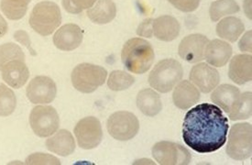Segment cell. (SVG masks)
Instances as JSON below:
<instances>
[{
  "label": "cell",
  "mask_w": 252,
  "mask_h": 165,
  "mask_svg": "<svg viewBox=\"0 0 252 165\" xmlns=\"http://www.w3.org/2000/svg\"><path fill=\"white\" fill-rule=\"evenodd\" d=\"M228 129V120L222 109L204 103L186 113L183 139L194 152L211 153L225 145Z\"/></svg>",
  "instance_id": "6da1fadb"
},
{
  "label": "cell",
  "mask_w": 252,
  "mask_h": 165,
  "mask_svg": "<svg viewBox=\"0 0 252 165\" xmlns=\"http://www.w3.org/2000/svg\"><path fill=\"white\" fill-rule=\"evenodd\" d=\"M155 53L151 42L142 38H133L124 44L121 59L130 73L142 74L151 69Z\"/></svg>",
  "instance_id": "7a4b0ae2"
},
{
  "label": "cell",
  "mask_w": 252,
  "mask_h": 165,
  "mask_svg": "<svg viewBox=\"0 0 252 165\" xmlns=\"http://www.w3.org/2000/svg\"><path fill=\"white\" fill-rule=\"evenodd\" d=\"M29 22L35 33L41 36H49L62 23L60 7L52 1L40 2L34 6Z\"/></svg>",
  "instance_id": "3957f363"
},
{
  "label": "cell",
  "mask_w": 252,
  "mask_h": 165,
  "mask_svg": "<svg viewBox=\"0 0 252 165\" xmlns=\"http://www.w3.org/2000/svg\"><path fill=\"white\" fill-rule=\"evenodd\" d=\"M184 75L183 66L178 61L164 59L154 66L149 76V83L160 93L172 91Z\"/></svg>",
  "instance_id": "277c9868"
},
{
  "label": "cell",
  "mask_w": 252,
  "mask_h": 165,
  "mask_svg": "<svg viewBox=\"0 0 252 165\" xmlns=\"http://www.w3.org/2000/svg\"><path fill=\"white\" fill-rule=\"evenodd\" d=\"M107 77V72L102 66L91 64H81L72 72L71 79L73 87L81 93L90 94L103 86Z\"/></svg>",
  "instance_id": "5b68a950"
},
{
  "label": "cell",
  "mask_w": 252,
  "mask_h": 165,
  "mask_svg": "<svg viewBox=\"0 0 252 165\" xmlns=\"http://www.w3.org/2000/svg\"><path fill=\"white\" fill-rule=\"evenodd\" d=\"M226 153L230 158L237 161L252 157V124L238 123L232 126L228 134Z\"/></svg>",
  "instance_id": "8992f818"
},
{
  "label": "cell",
  "mask_w": 252,
  "mask_h": 165,
  "mask_svg": "<svg viewBox=\"0 0 252 165\" xmlns=\"http://www.w3.org/2000/svg\"><path fill=\"white\" fill-rule=\"evenodd\" d=\"M30 125L38 137L46 138L58 131L60 118L53 106H37L30 115Z\"/></svg>",
  "instance_id": "52a82bcc"
},
{
  "label": "cell",
  "mask_w": 252,
  "mask_h": 165,
  "mask_svg": "<svg viewBox=\"0 0 252 165\" xmlns=\"http://www.w3.org/2000/svg\"><path fill=\"white\" fill-rule=\"evenodd\" d=\"M106 127L112 138L120 141H126L132 139L138 134L139 119L131 112L119 111L109 117Z\"/></svg>",
  "instance_id": "ba28073f"
},
{
  "label": "cell",
  "mask_w": 252,
  "mask_h": 165,
  "mask_svg": "<svg viewBox=\"0 0 252 165\" xmlns=\"http://www.w3.org/2000/svg\"><path fill=\"white\" fill-rule=\"evenodd\" d=\"M153 156L159 165H186L191 163L192 155L182 145L171 141H159L153 148Z\"/></svg>",
  "instance_id": "9c48e42d"
},
{
  "label": "cell",
  "mask_w": 252,
  "mask_h": 165,
  "mask_svg": "<svg viewBox=\"0 0 252 165\" xmlns=\"http://www.w3.org/2000/svg\"><path fill=\"white\" fill-rule=\"evenodd\" d=\"M74 135L82 149L92 150L96 148L103 139V131L99 120L94 117L81 119L74 128Z\"/></svg>",
  "instance_id": "30bf717a"
},
{
  "label": "cell",
  "mask_w": 252,
  "mask_h": 165,
  "mask_svg": "<svg viewBox=\"0 0 252 165\" xmlns=\"http://www.w3.org/2000/svg\"><path fill=\"white\" fill-rule=\"evenodd\" d=\"M26 94L32 104H49L56 98L57 87L52 78L40 75L30 82Z\"/></svg>",
  "instance_id": "8fae6325"
},
{
  "label": "cell",
  "mask_w": 252,
  "mask_h": 165,
  "mask_svg": "<svg viewBox=\"0 0 252 165\" xmlns=\"http://www.w3.org/2000/svg\"><path fill=\"white\" fill-rule=\"evenodd\" d=\"M208 38L203 34H191L185 37L180 43V57L190 64H196L205 59V51Z\"/></svg>",
  "instance_id": "7c38bea8"
},
{
  "label": "cell",
  "mask_w": 252,
  "mask_h": 165,
  "mask_svg": "<svg viewBox=\"0 0 252 165\" xmlns=\"http://www.w3.org/2000/svg\"><path fill=\"white\" fill-rule=\"evenodd\" d=\"M189 77L192 84L205 94L213 91L220 82L219 71L206 63L193 66Z\"/></svg>",
  "instance_id": "4fadbf2b"
},
{
  "label": "cell",
  "mask_w": 252,
  "mask_h": 165,
  "mask_svg": "<svg viewBox=\"0 0 252 165\" xmlns=\"http://www.w3.org/2000/svg\"><path fill=\"white\" fill-rule=\"evenodd\" d=\"M84 33L76 24H65L55 33L53 43L57 49L64 52H71L82 44Z\"/></svg>",
  "instance_id": "5bb4252c"
},
{
  "label": "cell",
  "mask_w": 252,
  "mask_h": 165,
  "mask_svg": "<svg viewBox=\"0 0 252 165\" xmlns=\"http://www.w3.org/2000/svg\"><path fill=\"white\" fill-rule=\"evenodd\" d=\"M240 99L241 93L239 88L227 84L216 87L211 95L213 103H215L228 115L232 114L237 109Z\"/></svg>",
  "instance_id": "9a60e30c"
},
{
  "label": "cell",
  "mask_w": 252,
  "mask_h": 165,
  "mask_svg": "<svg viewBox=\"0 0 252 165\" xmlns=\"http://www.w3.org/2000/svg\"><path fill=\"white\" fill-rule=\"evenodd\" d=\"M2 73V78L7 86L20 89L25 86L30 78V70L23 61H12L7 63L0 71Z\"/></svg>",
  "instance_id": "2e32d148"
},
{
  "label": "cell",
  "mask_w": 252,
  "mask_h": 165,
  "mask_svg": "<svg viewBox=\"0 0 252 165\" xmlns=\"http://www.w3.org/2000/svg\"><path fill=\"white\" fill-rule=\"evenodd\" d=\"M252 54H238L234 56L228 69V76L237 85L242 86L252 79Z\"/></svg>",
  "instance_id": "e0dca14e"
},
{
  "label": "cell",
  "mask_w": 252,
  "mask_h": 165,
  "mask_svg": "<svg viewBox=\"0 0 252 165\" xmlns=\"http://www.w3.org/2000/svg\"><path fill=\"white\" fill-rule=\"evenodd\" d=\"M174 88L173 103L180 109H189L198 103L200 91L190 81H180Z\"/></svg>",
  "instance_id": "ac0fdd59"
},
{
  "label": "cell",
  "mask_w": 252,
  "mask_h": 165,
  "mask_svg": "<svg viewBox=\"0 0 252 165\" xmlns=\"http://www.w3.org/2000/svg\"><path fill=\"white\" fill-rule=\"evenodd\" d=\"M232 47L224 40H213L207 43L205 51V58L208 65L216 67H223L232 56Z\"/></svg>",
  "instance_id": "d6986e66"
},
{
  "label": "cell",
  "mask_w": 252,
  "mask_h": 165,
  "mask_svg": "<svg viewBox=\"0 0 252 165\" xmlns=\"http://www.w3.org/2000/svg\"><path fill=\"white\" fill-rule=\"evenodd\" d=\"M181 25L179 21L169 15L160 16L153 20V36L162 41H172L179 36Z\"/></svg>",
  "instance_id": "ffe728a7"
},
{
  "label": "cell",
  "mask_w": 252,
  "mask_h": 165,
  "mask_svg": "<svg viewBox=\"0 0 252 165\" xmlns=\"http://www.w3.org/2000/svg\"><path fill=\"white\" fill-rule=\"evenodd\" d=\"M46 147L50 152L66 157L75 151V141L71 132L61 130L47 139Z\"/></svg>",
  "instance_id": "44dd1931"
},
{
  "label": "cell",
  "mask_w": 252,
  "mask_h": 165,
  "mask_svg": "<svg viewBox=\"0 0 252 165\" xmlns=\"http://www.w3.org/2000/svg\"><path fill=\"white\" fill-rule=\"evenodd\" d=\"M87 15L95 24H107L116 18L117 6L112 0H96L93 6L87 9Z\"/></svg>",
  "instance_id": "7402d4cb"
},
{
  "label": "cell",
  "mask_w": 252,
  "mask_h": 165,
  "mask_svg": "<svg viewBox=\"0 0 252 165\" xmlns=\"http://www.w3.org/2000/svg\"><path fill=\"white\" fill-rule=\"evenodd\" d=\"M137 106L139 110L148 117H154L162 109V103L159 94L152 88L142 89L138 94Z\"/></svg>",
  "instance_id": "603a6c76"
},
{
  "label": "cell",
  "mask_w": 252,
  "mask_h": 165,
  "mask_svg": "<svg viewBox=\"0 0 252 165\" xmlns=\"http://www.w3.org/2000/svg\"><path fill=\"white\" fill-rule=\"evenodd\" d=\"M245 31V25L242 20L236 17H226L220 20L217 25V33L223 40L229 42L237 41Z\"/></svg>",
  "instance_id": "cb8c5ba5"
},
{
  "label": "cell",
  "mask_w": 252,
  "mask_h": 165,
  "mask_svg": "<svg viewBox=\"0 0 252 165\" xmlns=\"http://www.w3.org/2000/svg\"><path fill=\"white\" fill-rule=\"evenodd\" d=\"M31 2L32 0H1L0 8L8 20H19L26 15Z\"/></svg>",
  "instance_id": "d4e9b609"
},
{
  "label": "cell",
  "mask_w": 252,
  "mask_h": 165,
  "mask_svg": "<svg viewBox=\"0 0 252 165\" xmlns=\"http://www.w3.org/2000/svg\"><path fill=\"white\" fill-rule=\"evenodd\" d=\"M239 9V4L235 0H217L211 4L209 15L211 20L217 22L228 15L238 13Z\"/></svg>",
  "instance_id": "484cf974"
},
{
  "label": "cell",
  "mask_w": 252,
  "mask_h": 165,
  "mask_svg": "<svg viewBox=\"0 0 252 165\" xmlns=\"http://www.w3.org/2000/svg\"><path fill=\"white\" fill-rule=\"evenodd\" d=\"M134 83L135 78L130 73L118 70L110 73L107 86L112 91H123L128 89Z\"/></svg>",
  "instance_id": "4316f807"
},
{
  "label": "cell",
  "mask_w": 252,
  "mask_h": 165,
  "mask_svg": "<svg viewBox=\"0 0 252 165\" xmlns=\"http://www.w3.org/2000/svg\"><path fill=\"white\" fill-rule=\"evenodd\" d=\"M17 106V98L13 90L7 86L0 85V117L10 116Z\"/></svg>",
  "instance_id": "83f0119b"
},
{
  "label": "cell",
  "mask_w": 252,
  "mask_h": 165,
  "mask_svg": "<svg viewBox=\"0 0 252 165\" xmlns=\"http://www.w3.org/2000/svg\"><path fill=\"white\" fill-rule=\"evenodd\" d=\"M25 54L18 44L9 42L0 45V71L9 62L17 60L25 62Z\"/></svg>",
  "instance_id": "f1b7e54d"
},
{
  "label": "cell",
  "mask_w": 252,
  "mask_h": 165,
  "mask_svg": "<svg viewBox=\"0 0 252 165\" xmlns=\"http://www.w3.org/2000/svg\"><path fill=\"white\" fill-rule=\"evenodd\" d=\"M228 117L233 121L252 118V92L243 93L241 95L239 106Z\"/></svg>",
  "instance_id": "f546056e"
},
{
  "label": "cell",
  "mask_w": 252,
  "mask_h": 165,
  "mask_svg": "<svg viewBox=\"0 0 252 165\" xmlns=\"http://www.w3.org/2000/svg\"><path fill=\"white\" fill-rule=\"evenodd\" d=\"M96 0H63V7L67 12L79 14L93 6Z\"/></svg>",
  "instance_id": "4dcf8cb0"
},
{
  "label": "cell",
  "mask_w": 252,
  "mask_h": 165,
  "mask_svg": "<svg viewBox=\"0 0 252 165\" xmlns=\"http://www.w3.org/2000/svg\"><path fill=\"white\" fill-rule=\"evenodd\" d=\"M26 165H61V162L54 156L46 153H33L25 161Z\"/></svg>",
  "instance_id": "1f68e13d"
},
{
  "label": "cell",
  "mask_w": 252,
  "mask_h": 165,
  "mask_svg": "<svg viewBox=\"0 0 252 165\" xmlns=\"http://www.w3.org/2000/svg\"><path fill=\"white\" fill-rule=\"evenodd\" d=\"M173 7L183 12H192L199 7L201 0H168Z\"/></svg>",
  "instance_id": "d6a6232c"
},
{
  "label": "cell",
  "mask_w": 252,
  "mask_h": 165,
  "mask_svg": "<svg viewBox=\"0 0 252 165\" xmlns=\"http://www.w3.org/2000/svg\"><path fill=\"white\" fill-rule=\"evenodd\" d=\"M153 19H147L143 20L137 29V34L140 37L153 38Z\"/></svg>",
  "instance_id": "836d02e7"
},
{
  "label": "cell",
  "mask_w": 252,
  "mask_h": 165,
  "mask_svg": "<svg viewBox=\"0 0 252 165\" xmlns=\"http://www.w3.org/2000/svg\"><path fill=\"white\" fill-rule=\"evenodd\" d=\"M252 31H249L239 40V48L241 52L252 53Z\"/></svg>",
  "instance_id": "e575fe53"
},
{
  "label": "cell",
  "mask_w": 252,
  "mask_h": 165,
  "mask_svg": "<svg viewBox=\"0 0 252 165\" xmlns=\"http://www.w3.org/2000/svg\"><path fill=\"white\" fill-rule=\"evenodd\" d=\"M7 31H8L7 22L3 18V16L0 14V38L4 37L7 34Z\"/></svg>",
  "instance_id": "d590c367"
},
{
  "label": "cell",
  "mask_w": 252,
  "mask_h": 165,
  "mask_svg": "<svg viewBox=\"0 0 252 165\" xmlns=\"http://www.w3.org/2000/svg\"><path fill=\"white\" fill-rule=\"evenodd\" d=\"M244 11H245L246 16L252 20V0H244Z\"/></svg>",
  "instance_id": "8d00e7d4"
}]
</instances>
